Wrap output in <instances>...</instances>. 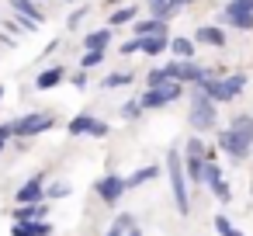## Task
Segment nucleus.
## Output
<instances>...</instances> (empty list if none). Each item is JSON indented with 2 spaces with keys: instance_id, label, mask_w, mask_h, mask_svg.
Masks as SVG:
<instances>
[{
  "instance_id": "obj_1",
  "label": "nucleus",
  "mask_w": 253,
  "mask_h": 236,
  "mask_svg": "<svg viewBox=\"0 0 253 236\" xmlns=\"http://www.w3.org/2000/svg\"><path fill=\"white\" fill-rule=\"evenodd\" d=\"M218 146L232 156V160H246L250 146H253V118L250 115H236L229 122V129L218 136Z\"/></svg>"
},
{
  "instance_id": "obj_2",
  "label": "nucleus",
  "mask_w": 253,
  "mask_h": 236,
  "mask_svg": "<svg viewBox=\"0 0 253 236\" xmlns=\"http://www.w3.org/2000/svg\"><path fill=\"white\" fill-rule=\"evenodd\" d=\"M167 170H170V188H173V205L180 215L191 212V201H187V181H184V160H180V149H170L167 153Z\"/></svg>"
},
{
  "instance_id": "obj_3",
  "label": "nucleus",
  "mask_w": 253,
  "mask_h": 236,
  "mask_svg": "<svg viewBox=\"0 0 253 236\" xmlns=\"http://www.w3.org/2000/svg\"><path fill=\"white\" fill-rule=\"evenodd\" d=\"M243 87H246V77H243V73H232V77H225V80L208 77V80H205L198 91H205V94H208L215 104H222V101H232V97H236Z\"/></svg>"
},
{
  "instance_id": "obj_4",
  "label": "nucleus",
  "mask_w": 253,
  "mask_h": 236,
  "mask_svg": "<svg viewBox=\"0 0 253 236\" xmlns=\"http://www.w3.org/2000/svg\"><path fill=\"white\" fill-rule=\"evenodd\" d=\"M191 129H198V132H208V129H215V118H218V111H215V101L205 94V91H194V97H191Z\"/></svg>"
},
{
  "instance_id": "obj_5",
  "label": "nucleus",
  "mask_w": 253,
  "mask_h": 236,
  "mask_svg": "<svg viewBox=\"0 0 253 236\" xmlns=\"http://www.w3.org/2000/svg\"><path fill=\"white\" fill-rule=\"evenodd\" d=\"M14 125V136L18 139H32V136H39V132H45V129H52L56 125V118L49 115V111H32V115H21L18 122H11Z\"/></svg>"
},
{
  "instance_id": "obj_6",
  "label": "nucleus",
  "mask_w": 253,
  "mask_h": 236,
  "mask_svg": "<svg viewBox=\"0 0 253 236\" xmlns=\"http://www.w3.org/2000/svg\"><path fill=\"white\" fill-rule=\"evenodd\" d=\"M225 21L236 25V28H243V32H253V0H229Z\"/></svg>"
},
{
  "instance_id": "obj_7",
  "label": "nucleus",
  "mask_w": 253,
  "mask_h": 236,
  "mask_svg": "<svg viewBox=\"0 0 253 236\" xmlns=\"http://www.w3.org/2000/svg\"><path fill=\"white\" fill-rule=\"evenodd\" d=\"M170 46V35H149V39H132L122 46V56H132V52H149V56H160L163 49Z\"/></svg>"
},
{
  "instance_id": "obj_8",
  "label": "nucleus",
  "mask_w": 253,
  "mask_h": 236,
  "mask_svg": "<svg viewBox=\"0 0 253 236\" xmlns=\"http://www.w3.org/2000/svg\"><path fill=\"white\" fill-rule=\"evenodd\" d=\"M18 205H42V198H45V174H35V177H28L21 188H18Z\"/></svg>"
},
{
  "instance_id": "obj_9",
  "label": "nucleus",
  "mask_w": 253,
  "mask_h": 236,
  "mask_svg": "<svg viewBox=\"0 0 253 236\" xmlns=\"http://www.w3.org/2000/svg\"><path fill=\"white\" fill-rule=\"evenodd\" d=\"M180 84H167V87H149L146 94H142V108H163V104H170V101H177L180 97Z\"/></svg>"
},
{
  "instance_id": "obj_10",
  "label": "nucleus",
  "mask_w": 253,
  "mask_h": 236,
  "mask_svg": "<svg viewBox=\"0 0 253 236\" xmlns=\"http://www.w3.org/2000/svg\"><path fill=\"white\" fill-rule=\"evenodd\" d=\"M125 188H128V181L118 177V174H104V177L97 181V194H101L104 205H115V201L125 194Z\"/></svg>"
},
{
  "instance_id": "obj_11",
  "label": "nucleus",
  "mask_w": 253,
  "mask_h": 236,
  "mask_svg": "<svg viewBox=\"0 0 253 236\" xmlns=\"http://www.w3.org/2000/svg\"><path fill=\"white\" fill-rule=\"evenodd\" d=\"M108 42H111V28H101V32H90V35L84 39V49H87V52H94V49H108Z\"/></svg>"
},
{
  "instance_id": "obj_12",
  "label": "nucleus",
  "mask_w": 253,
  "mask_h": 236,
  "mask_svg": "<svg viewBox=\"0 0 253 236\" xmlns=\"http://www.w3.org/2000/svg\"><path fill=\"white\" fill-rule=\"evenodd\" d=\"M170 52H173L177 59L191 63V59H194V42H191V39H170Z\"/></svg>"
},
{
  "instance_id": "obj_13",
  "label": "nucleus",
  "mask_w": 253,
  "mask_h": 236,
  "mask_svg": "<svg viewBox=\"0 0 253 236\" xmlns=\"http://www.w3.org/2000/svg\"><path fill=\"white\" fill-rule=\"evenodd\" d=\"M135 35H139V39H149V35H167V21H160V18L142 21V25H135Z\"/></svg>"
},
{
  "instance_id": "obj_14",
  "label": "nucleus",
  "mask_w": 253,
  "mask_h": 236,
  "mask_svg": "<svg viewBox=\"0 0 253 236\" xmlns=\"http://www.w3.org/2000/svg\"><path fill=\"white\" fill-rule=\"evenodd\" d=\"M198 42H205V46H225V35H222V28L205 25V28H198Z\"/></svg>"
},
{
  "instance_id": "obj_15",
  "label": "nucleus",
  "mask_w": 253,
  "mask_h": 236,
  "mask_svg": "<svg viewBox=\"0 0 253 236\" xmlns=\"http://www.w3.org/2000/svg\"><path fill=\"white\" fill-rule=\"evenodd\" d=\"M94 125H97V122H94L90 115H77L66 129H70V136H90V132H94Z\"/></svg>"
},
{
  "instance_id": "obj_16",
  "label": "nucleus",
  "mask_w": 253,
  "mask_h": 236,
  "mask_svg": "<svg viewBox=\"0 0 253 236\" xmlns=\"http://www.w3.org/2000/svg\"><path fill=\"white\" fill-rule=\"evenodd\" d=\"M11 7H14V11H18L21 18H28V21H35V25L42 21V11H39V7L32 4V0H11Z\"/></svg>"
},
{
  "instance_id": "obj_17",
  "label": "nucleus",
  "mask_w": 253,
  "mask_h": 236,
  "mask_svg": "<svg viewBox=\"0 0 253 236\" xmlns=\"http://www.w3.org/2000/svg\"><path fill=\"white\" fill-rule=\"evenodd\" d=\"M63 80V66H52V70H45V73H39V80H35V87L39 91H49V87H56Z\"/></svg>"
},
{
  "instance_id": "obj_18",
  "label": "nucleus",
  "mask_w": 253,
  "mask_h": 236,
  "mask_svg": "<svg viewBox=\"0 0 253 236\" xmlns=\"http://www.w3.org/2000/svg\"><path fill=\"white\" fill-rule=\"evenodd\" d=\"M149 11L160 18V21H167L170 14H177V7H173V0H149Z\"/></svg>"
},
{
  "instance_id": "obj_19",
  "label": "nucleus",
  "mask_w": 253,
  "mask_h": 236,
  "mask_svg": "<svg viewBox=\"0 0 253 236\" xmlns=\"http://www.w3.org/2000/svg\"><path fill=\"white\" fill-rule=\"evenodd\" d=\"M160 174V167H142V170H135L132 177H125L128 181V188H139V184H146V181H153Z\"/></svg>"
},
{
  "instance_id": "obj_20",
  "label": "nucleus",
  "mask_w": 253,
  "mask_h": 236,
  "mask_svg": "<svg viewBox=\"0 0 253 236\" xmlns=\"http://www.w3.org/2000/svg\"><path fill=\"white\" fill-rule=\"evenodd\" d=\"M135 226V219L132 215H118L115 222H111V229H108V236H128V229Z\"/></svg>"
},
{
  "instance_id": "obj_21",
  "label": "nucleus",
  "mask_w": 253,
  "mask_h": 236,
  "mask_svg": "<svg viewBox=\"0 0 253 236\" xmlns=\"http://www.w3.org/2000/svg\"><path fill=\"white\" fill-rule=\"evenodd\" d=\"M128 21H135V7H118V11L108 18V25H111V28H118V25H128Z\"/></svg>"
},
{
  "instance_id": "obj_22",
  "label": "nucleus",
  "mask_w": 253,
  "mask_h": 236,
  "mask_svg": "<svg viewBox=\"0 0 253 236\" xmlns=\"http://www.w3.org/2000/svg\"><path fill=\"white\" fill-rule=\"evenodd\" d=\"M101 84H104L108 91H115V87H128V84H132V73H108Z\"/></svg>"
},
{
  "instance_id": "obj_23",
  "label": "nucleus",
  "mask_w": 253,
  "mask_h": 236,
  "mask_svg": "<svg viewBox=\"0 0 253 236\" xmlns=\"http://www.w3.org/2000/svg\"><path fill=\"white\" fill-rule=\"evenodd\" d=\"M205 167H208V160H201V156H187V174H191L194 181H205Z\"/></svg>"
},
{
  "instance_id": "obj_24",
  "label": "nucleus",
  "mask_w": 253,
  "mask_h": 236,
  "mask_svg": "<svg viewBox=\"0 0 253 236\" xmlns=\"http://www.w3.org/2000/svg\"><path fill=\"white\" fill-rule=\"evenodd\" d=\"M45 212V205H18V222H32Z\"/></svg>"
},
{
  "instance_id": "obj_25",
  "label": "nucleus",
  "mask_w": 253,
  "mask_h": 236,
  "mask_svg": "<svg viewBox=\"0 0 253 236\" xmlns=\"http://www.w3.org/2000/svg\"><path fill=\"white\" fill-rule=\"evenodd\" d=\"M215 229H218V236H243V233H239L225 215H215Z\"/></svg>"
},
{
  "instance_id": "obj_26",
  "label": "nucleus",
  "mask_w": 253,
  "mask_h": 236,
  "mask_svg": "<svg viewBox=\"0 0 253 236\" xmlns=\"http://www.w3.org/2000/svg\"><path fill=\"white\" fill-rule=\"evenodd\" d=\"M97 63H104V49L84 52V59H80V66H84V70H90V66H97Z\"/></svg>"
},
{
  "instance_id": "obj_27",
  "label": "nucleus",
  "mask_w": 253,
  "mask_h": 236,
  "mask_svg": "<svg viewBox=\"0 0 253 236\" xmlns=\"http://www.w3.org/2000/svg\"><path fill=\"white\" fill-rule=\"evenodd\" d=\"M11 236H39V233H35L32 222H14V226H11Z\"/></svg>"
},
{
  "instance_id": "obj_28",
  "label": "nucleus",
  "mask_w": 253,
  "mask_h": 236,
  "mask_svg": "<svg viewBox=\"0 0 253 236\" xmlns=\"http://www.w3.org/2000/svg\"><path fill=\"white\" fill-rule=\"evenodd\" d=\"M139 108H142V101H128V104H122V118H139Z\"/></svg>"
},
{
  "instance_id": "obj_29",
  "label": "nucleus",
  "mask_w": 253,
  "mask_h": 236,
  "mask_svg": "<svg viewBox=\"0 0 253 236\" xmlns=\"http://www.w3.org/2000/svg\"><path fill=\"white\" fill-rule=\"evenodd\" d=\"M211 191H215V198H218V201H229V198H232V191H229V184H225V181L211 184Z\"/></svg>"
},
{
  "instance_id": "obj_30",
  "label": "nucleus",
  "mask_w": 253,
  "mask_h": 236,
  "mask_svg": "<svg viewBox=\"0 0 253 236\" xmlns=\"http://www.w3.org/2000/svg\"><path fill=\"white\" fill-rule=\"evenodd\" d=\"M45 194H49V198H66V194H70V188H66V184H52Z\"/></svg>"
},
{
  "instance_id": "obj_31",
  "label": "nucleus",
  "mask_w": 253,
  "mask_h": 236,
  "mask_svg": "<svg viewBox=\"0 0 253 236\" xmlns=\"http://www.w3.org/2000/svg\"><path fill=\"white\" fill-rule=\"evenodd\" d=\"M14 136V125H0V149L7 146V139Z\"/></svg>"
},
{
  "instance_id": "obj_32",
  "label": "nucleus",
  "mask_w": 253,
  "mask_h": 236,
  "mask_svg": "<svg viewBox=\"0 0 253 236\" xmlns=\"http://www.w3.org/2000/svg\"><path fill=\"white\" fill-rule=\"evenodd\" d=\"M35 233H39V236H49V233H52V222H35Z\"/></svg>"
},
{
  "instance_id": "obj_33",
  "label": "nucleus",
  "mask_w": 253,
  "mask_h": 236,
  "mask_svg": "<svg viewBox=\"0 0 253 236\" xmlns=\"http://www.w3.org/2000/svg\"><path fill=\"white\" fill-rule=\"evenodd\" d=\"M90 136H108V125H104V122H97V125H94V132H90Z\"/></svg>"
},
{
  "instance_id": "obj_34",
  "label": "nucleus",
  "mask_w": 253,
  "mask_h": 236,
  "mask_svg": "<svg viewBox=\"0 0 253 236\" xmlns=\"http://www.w3.org/2000/svg\"><path fill=\"white\" fill-rule=\"evenodd\" d=\"M184 4H191V0H173V7H177V11H180Z\"/></svg>"
},
{
  "instance_id": "obj_35",
  "label": "nucleus",
  "mask_w": 253,
  "mask_h": 236,
  "mask_svg": "<svg viewBox=\"0 0 253 236\" xmlns=\"http://www.w3.org/2000/svg\"><path fill=\"white\" fill-rule=\"evenodd\" d=\"M128 236H142V233H139V226H132V229H128Z\"/></svg>"
},
{
  "instance_id": "obj_36",
  "label": "nucleus",
  "mask_w": 253,
  "mask_h": 236,
  "mask_svg": "<svg viewBox=\"0 0 253 236\" xmlns=\"http://www.w3.org/2000/svg\"><path fill=\"white\" fill-rule=\"evenodd\" d=\"M0 97H4V87H0Z\"/></svg>"
}]
</instances>
